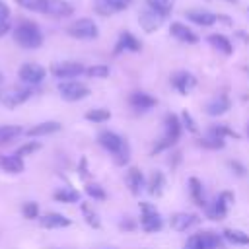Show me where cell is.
<instances>
[{"mask_svg":"<svg viewBox=\"0 0 249 249\" xmlns=\"http://www.w3.org/2000/svg\"><path fill=\"white\" fill-rule=\"evenodd\" d=\"M128 103L134 111H150L152 107H156V97H152L146 91H132Z\"/></svg>","mask_w":249,"mask_h":249,"instance_id":"cell-18","label":"cell"},{"mask_svg":"<svg viewBox=\"0 0 249 249\" xmlns=\"http://www.w3.org/2000/svg\"><path fill=\"white\" fill-rule=\"evenodd\" d=\"M185 16H187L189 21H193L196 25H202V27H210V25H214L218 21L216 14L204 12V10H189V12H185Z\"/></svg>","mask_w":249,"mask_h":249,"instance_id":"cell-20","label":"cell"},{"mask_svg":"<svg viewBox=\"0 0 249 249\" xmlns=\"http://www.w3.org/2000/svg\"><path fill=\"white\" fill-rule=\"evenodd\" d=\"M21 8L25 10H31V12H41L43 14V6H45V0H16Z\"/></svg>","mask_w":249,"mask_h":249,"instance_id":"cell-40","label":"cell"},{"mask_svg":"<svg viewBox=\"0 0 249 249\" xmlns=\"http://www.w3.org/2000/svg\"><path fill=\"white\" fill-rule=\"evenodd\" d=\"M72 12L74 8L66 0H45V6H43V14L53 16V18H66Z\"/></svg>","mask_w":249,"mask_h":249,"instance_id":"cell-15","label":"cell"},{"mask_svg":"<svg viewBox=\"0 0 249 249\" xmlns=\"http://www.w3.org/2000/svg\"><path fill=\"white\" fill-rule=\"evenodd\" d=\"M60 130V123L56 121H47V123H39L35 126H31L29 130H25L27 136H47V134H53V132H58Z\"/></svg>","mask_w":249,"mask_h":249,"instance_id":"cell-26","label":"cell"},{"mask_svg":"<svg viewBox=\"0 0 249 249\" xmlns=\"http://www.w3.org/2000/svg\"><path fill=\"white\" fill-rule=\"evenodd\" d=\"M171 86L181 93V95H187L195 86H196V78L187 72V70H177L173 76H171Z\"/></svg>","mask_w":249,"mask_h":249,"instance_id":"cell-10","label":"cell"},{"mask_svg":"<svg viewBox=\"0 0 249 249\" xmlns=\"http://www.w3.org/2000/svg\"><path fill=\"white\" fill-rule=\"evenodd\" d=\"M163 19H165V16H161V14H158V12L150 10V8H146V10L140 12V16H138V23H140V27H142L146 33H152V31L160 29V25L163 23Z\"/></svg>","mask_w":249,"mask_h":249,"instance_id":"cell-11","label":"cell"},{"mask_svg":"<svg viewBox=\"0 0 249 249\" xmlns=\"http://www.w3.org/2000/svg\"><path fill=\"white\" fill-rule=\"evenodd\" d=\"M97 142H99L109 154H113L117 165L128 163V160H130V146H128V142H126L123 136H119V134L113 132V130H103V132H99Z\"/></svg>","mask_w":249,"mask_h":249,"instance_id":"cell-1","label":"cell"},{"mask_svg":"<svg viewBox=\"0 0 249 249\" xmlns=\"http://www.w3.org/2000/svg\"><path fill=\"white\" fill-rule=\"evenodd\" d=\"M80 173H82V177H86V175H88V171H86V160H82V161H80Z\"/></svg>","mask_w":249,"mask_h":249,"instance_id":"cell-48","label":"cell"},{"mask_svg":"<svg viewBox=\"0 0 249 249\" xmlns=\"http://www.w3.org/2000/svg\"><path fill=\"white\" fill-rule=\"evenodd\" d=\"M86 119L91 121V123H105L111 119V113L107 109H91L86 113Z\"/></svg>","mask_w":249,"mask_h":249,"instance_id":"cell-37","label":"cell"},{"mask_svg":"<svg viewBox=\"0 0 249 249\" xmlns=\"http://www.w3.org/2000/svg\"><path fill=\"white\" fill-rule=\"evenodd\" d=\"M189 195L193 198V202L200 208H206L208 202H206V196H204V189H202V183L196 179V177H191L189 179Z\"/></svg>","mask_w":249,"mask_h":249,"instance_id":"cell-22","label":"cell"},{"mask_svg":"<svg viewBox=\"0 0 249 249\" xmlns=\"http://www.w3.org/2000/svg\"><path fill=\"white\" fill-rule=\"evenodd\" d=\"M173 4H175V0H146V6H148L150 10H154V12L161 14V16H165V18L171 14Z\"/></svg>","mask_w":249,"mask_h":249,"instance_id":"cell-31","label":"cell"},{"mask_svg":"<svg viewBox=\"0 0 249 249\" xmlns=\"http://www.w3.org/2000/svg\"><path fill=\"white\" fill-rule=\"evenodd\" d=\"M142 49V43L130 33V31H123L121 35H119V39H117V45H115V49H113V54H121V53H124V51H128V53H138Z\"/></svg>","mask_w":249,"mask_h":249,"instance_id":"cell-12","label":"cell"},{"mask_svg":"<svg viewBox=\"0 0 249 249\" xmlns=\"http://www.w3.org/2000/svg\"><path fill=\"white\" fill-rule=\"evenodd\" d=\"M224 2H230V4H235L237 0H224Z\"/></svg>","mask_w":249,"mask_h":249,"instance_id":"cell-51","label":"cell"},{"mask_svg":"<svg viewBox=\"0 0 249 249\" xmlns=\"http://www.w3.org/2000/svg\"><path fill=\"white\" fill-rule=\"evenodd\" d=\"M222 237H224L226 241L233 243V245H249V233H245V231H241V230H231V228H228V230L222 231Z\"/></svg>","mask_w":249,"mask_h":249,"instance_id":"cell-29","label":"cell"},{"mask_svg":"<svg viewBox=\"0 0 249 249\" xmlns=\"http://www.w3.org/2000/svg\"><path fill=\"white\" fill-rule=\"evenodd\" d=\"M117 2H121V4H123V6H128V4H130V2H132V0H117Z\"/></svg>","mask_w":249,"mask_h":249,"instance_id":"cell-50","label":"cell"},{"mask_svg":"<svg viewBox=\"0 0 249 249\" xmlns=\"http://www.w3.org/2000/svg\"><path fill=\"white\" fill-rule=\"evenodd\" d=\"M121 230H126V231H130V230H134V222H130V220H121Z\"/></svg>","mask_w":249,"mask_h":249,"instance_id":"cell-47","label":"cell"},{"mask_svg":"<svg viewBox=\"0 0 249 249\" xmlns=\"http://www.w3.org/2000/svg\"><path fill=\"white\" fill-rule=\"evenodd\" d=\"M14 41L23 49H39L43 45V33L35 21L23 19L14 29Z\"/></svg>","mask_w":249,"mask_h":249,"instance_id":"cell-2","label":"cell"},{"mask_svg":"<svg viewBox=\"0 0 249 249\" xmlns=\"http://www.w3.org/2000/svg\"><path fill=\"white\" fill-rule=\"evenodd\" d=\"M18 76H19V80H21V82L35 86V84H41V82L45 80L47 70H45L41 64H35V62H25V64H21V66H19Z\"/></svg>","mask_w":249,"mask_h":249,"instance_id":"cell-9","label":"cell"},{"mask_svg":"<svg viewBox=\"0 0 249 249\" xmlns=\"http://www.w3.org/2000/svg\"><path fill=\"white\" fill-rule=\"evenodd\" d=\"M200 237H202V247L204 249H224V237L222 233H216V231H200Z\"/></svg>","mask_w":249,"mask_h":249,"instance_id":"cell-27","label":"cell"},{"mask_svg":"<svg viewBox=\"0 0 249 249\" xmlns=\"http://www.w3.org/2000/svg\"><path fill=\"white\" fill-rule=\"evenodd\" d=\"M39 148H41V144H39L37 140H31V142H25L23 146H19L16 154H18V156L21 158V156H29V154H33V152H37Z\"/></svg>","mask_w":249,"mask_h":249,"instance_id":"cell-41","label":"cell"},{"mask_svg":"<svg viewBox=\"0 0 249 249\" xmlns=\"http://www.w3.org/2000/svg\"><path fill=\"white\" fill-rule=\"evenodd\" d=\"M169 33H171L177 41H181V43H187V45H195V43H198V35H196L191 27H187L185 23H181V21H171V25H169Z\"/></svg>","mask_w":249,"mask_h":249,"instance_id":"cell-13","label":"cell"},{"mask_svg":"<svg viewBox=\"0 0 249 249\" xmlns=\"http://www.w3.org/2000/svg\"><path fill=\"white\" fill-rule=\"evenodd\" d=\"M208 134H212V136H218V138H224V140H226V136H233V138H239V134H237L235 130L228 128L226 124H212V126L208 128Z\"/></svg>","mask_w":249,"mask_h":249,"instance_id":"cell-34","label":"cell"},{"mask_svg":"<svg viewBox=\"0 0 249 249\" xmlns=\"http://www.w3.org/2000/svg\"><path fill=\"white\" fill-rule=\"evenodd\" d=\"M66 33H68L70 37H74V39H84V41H88V39H95V37L99 35V29H97V25H95L93 19H89V18H80V19H76L74 23L68 25Z\"/></svg>","mask_w":249,"mask_h":249,"instance_id":"cell-5","label":"cell"},{"mask_svg":"<svg viewBox=\"0 0 249 249\" xmlns=\"http://www.w3.org/2000/svg\"><path fill=\"white\" fill-rule=\"evenodd\" d=\"M0 167L8 173H21L23 171V158H19L18 154H4L0 156Z\"/></svg>","mask_w":249,"mask_h":249,"instance_id":"cell-23","label":"cell"},{"mask_svg":"<svg viewBox=\"0 0 249 249\" xmlns=\"http://www.w3.org/2000/svg\"><path fill=\"white\" fill-rule=\"evenodd\" d=\"M41 226L43 228H49V230H54V228H68L70 226V218H66L64 214H58V212H49L41 218Z\"/></svg>","mask_w":249,"mask_h":249,"instance_id":"cell-24","label":"cell"},{"mask_svg":"<svg viewBox=\"0 0 249 249\" xmlns=\"http://www.w3.org/2000/svg\"><path fill=\"white\" fill-rule=\"evenodd\" d=\"M163 187H165V177L161 171H154L148 179V193L154 195V196H160L163 193Z\"/></svg>","mask_w":249,"mask_h":249,"instance_id":"cell-28","label":"cell"},{"mask_svg":"<svg viewBox=\"0 0 249 249\" xmlns=\"http://www.w3.org/2000/svg\"><path fill=\"white\" fill-rule=\"evenodd\" d=\"M53 196H54V200H58V202H66V204H70V202H78V200H80V193L74 191V189H70V187H62V189L54 191Z\"/></svg>","mask_w":249,"mask_h":249,"instance_id":"cell-32","label":"cell"},{"mask_svg":"<svg viewBox=\"0 0 249 249\" xmlns=\"http://www.w3.org/2000/svg\"><path fill=\"white\" fill-rule=\"evenodd\" d=\"M233 198H235V196H233V193H230V191L220 193V195L214 198V202L206 206L208 218H210V220H222V218L228 214V206L233 202Z\"/></svg>","mask_w":249,"mask_h":249,"instance_id":"cell-7","label":"cell"},{"mask_svg":"<svg viewBox=\"0 0 249 249\" xmlns=\"http://www.w3.org/2000/svg\"><path fill=\"white\" fill-rule=\"evenodd\" d=\"M58 93L64 101H80L89 95V88L76 80H64L58 84Z\"/></svg>","mask_w":249,"mask_h":249,"instance_id":"cell-6","label":"cell"},{"mask_svg":"<svg viewBox=\"0 0 249 249\" xmlns=\"http://www.w3.org/2000/svg\"><path fill=\"white\" fill-rule=\"evenodd\" d=\"M230 107H231L230 97L222 93V95L212 97V99L204 105V111H206V115H210V117H220V115L228 113V109H230Z\"/></svg>","mask_w":249,"mask_h":249,"instance_id":"cell-17","label":"cell"},{"mask_svg":"<svg viewBox=\"0 0 249 249\" xmlns=\"http://www.w3.org/2000/svg\"><path fill=\"white\" fill-rule=\"evenodd\" d=\"M230 167H231V169H233L237 175H241V177L245 175V167H243L239 161H235V160H233V161H230Z\"/></svg>","mask_w":249,"mask_h":249,"instance_id":"cell-45","label":"cell"},{"mask_svg":"<svg viewBox=\"0 0 249 249\" xmlns=\"http://www.w3.org/2000/svg\"><path fill=\"white\" fill-rule=\"evenodd\" d=\"M93 10L99 16H113V14H119V12L126 10V6H123L117 0H95L93 2Z\"/></svg>","mask_w":249,"mask_h":249,"instance_id":"cell-21","label":"cell"},{"mask_svg":"<svg viewBox=\"0 0 249 249\" xmlns=\"http://www.w3.org/2000/svg\"><path fill=\"white\" fill-rule=\"evenodd\" d=\"M247 136H249V123H247Z\"/></svg>","mask_w":249,"mask_h":249,"instance_id":"cell-52","label":"cell"},{"mask_svg":"<svg viewBox=\"0 0 249 249\" xmlns=\"http://www.w3.org/2000/svg\"><path fill=\"white\" fill-rule=\"evenodd\" d=\"M247 14H249V8H247Z\"/></svg>","mask_w":249,"mask_h":249,"instance_id":"cell-54","label":"cell"},{"mask_svg":"<svg viewBox=\"0 0 249 249\" xmlns=\"http://www.w3.org/2000/svg\"><path fill=\"white\" fill-rule=\"evenodd\" d=\"M181 132H183V124H181V119L173 113H167L165 119H163V134L160 138V142L154 146L152 154H160L167 148H171L179 138H181Z\"/></svg>","mask_w":249,"mask_h":249,"instance_id":"cell-3","label":"cell"},{"mask_svg":"<svg viewBox=\"0 0 249 249\" xmlns=\"http://www.w3.org/2000/svg\"><path fill=\"white\" fill-rule=\"evenodd\" d=\"M124 183H126V187H128V191L132 195H140V191L146 185V179H144V175H142V171L138 167H130L126 171V175H124Z\"/></svg>","mask_w":249,"mask_h":249,"instance_id":"cell-19","label":"cell"},{"mask_svg":"<svg viewBox=\"0 0 249 249\" xmlns=\"http://www.w3.org/2000/svg\"><path fill=\"white\" fill-rule=\"evenodd\" d=\"M195 224H198V216L196 214H191V212H177L171 216L169 220V226L171 230L175 231H187L189 228H193Z\"/></svg>","mask_w":249,"mask_h":249,"instance_id":"cell-16","label":"cell"},{"mask_svg":"<svg viewBox=\"0 0 249 249\" xmlns=\"http://www.w3.org/2000/svg\"><path fill=\"white\" fill-rule=\"evenodd\" d=\"M51 72H53L54 78H60V80H72V78L84 74L86 68H84V64H80V62L64 60V62H56V64H53V66H51Z\"/></svg>","mask_w":249,"mask_h":249,"instance_id":"cell-8","label":"cell"},{"mask_svg":"<svg viewBox=\"0 0 249 249\" xmlns=\"http://www.w3.org/2000/svg\"><path fill=\"white\" fill-rule=\"evenodd\" d=\"M23 134V128L18 124H2L0 126V144H8Z\"/></svg>","mask_w":249,"mask_h":249,"instance_id":"cell-30","label":"cell"},{"mask_svg":"<svg viewBox=\"0 0 249 249\" xmlns=\"http://www.w3.org/2000/svg\"><path fill=\"white\" fill-rule=\"evenodd\" d=\"M86 195H88L89 198H93V200H105V198H107V193H105L103 187L97 185V183H88V185H86Z\"/></svg>","mask_w":249,"mask_h":249,"instance_id":"cell-36","label":"cell"},{"mask_svg":"<svg viewBox=\"0 0 249 249\" xmlns=\"http://www.w3.org/2000/svg\"><path fill=\"white\" fill-rule=\"evenodd\" d=\"M10 31V19L8 18H0V37H4Z\"/></svg>","mask_w":249,"mask_h":249,"instance_id":"cell-44","label":"cell"},{"mask_svg":"<svg viewBox=\"0 0 249 249\" xmlns=\"http://www.w3.org/2000/svg\"><path fill=\"white\" fill-rule=\"evenodd\" d=\"M23 216L27 218V220H33V218H37L39 216V204L37 202H33V200H29V202H23Z\"/></svg>","mask_w":249,"mask_h":249,"instance_id":"cell-42","label":"cell"},{"mask_svg":"<svg viewBox=\"0 0 249 249\" xmlns=\"http://www.w3.org/2000/svg\"><path fill=\"white\" fill-rule=\"evenodd\" d=\"M181 124H183V128H187L189 132H193V134H196L198 132V128H196V123H195V119L191 117V113L189 111H183L181 113Z\"/></svg>","mask_w":249,"mask_h":249,"instance_id":"cell-39","label":"cell"},{"mask_svg":"<svg viewBox=\"0 0 249 249\" xmlns=\"http://www.w3.org/2000/svg\"><path fill=\"white\" fill-rule=\"evenodd\" d=\"M140 228L148 233H156L163 228V220L160 212L150 202H140Z\"/></svg>","mask_w":249,"mask_h":249,"instance_id":"cell-4","label":"cell"},{"mask_svg":"<svg viewBox=\"0 0 249 249\" xmlns=\"http://www.w3.org/2000/svg\"><path fill=\"white\" fill-rule=\"evenodd\" d=\"M2 80H4V76H2V74H0V82H2Z\"/></svg>","mask_w":249,"mask_h":249,"instance_id":"cell-53","label":"cell"},{"mask_svg":"<svg viewBox=\"0 0 249 249\" xmlns=\"http://www.w3.org/2000/svg\"><path fill=\"white\" fill-rule=\"evenodd\" d=\"M237 37H241V41H245V43L249 41V35L245 31H237Z\"/></svg>","mask_w":249,"mask_h":249,"instance_id":"cell-49","label":"cell"},{"mask_svg":"<svg viewBox=\"0 0 249 249\" xmlns=\"http://www.w3.org/2000/svg\"><path fill=\"white\" fill-rule=\"evenodd\" d=\"M0 18H10V8L4 0H0Z\"/></svg>","mask_w":249,"mask_h":249,"instance_id":"cell-46","label":"cell"},{"mask_svg":"<svg viewBox=\"0 0 249 249\" xmlns=\"http://www.w3.org/2000/svg\"><path fill=\"white\" fill-rule=\"evenodd\" d=\"M109 66H105V64H93V66H89V68H86V76H89V78H107L109 76Z\"/></svg>","mask_w":249,"mask_h":249,"instance_id":"cell-38","label":"cell"},{"mask_svg":"<svg viewBox=\"0 0 249 249\" xmlns=\"http://www.w3.org/2000/svg\"><path fill=\"white\" fill-rule=\"evenodd\" d=\"M208 43H210L216 51H220L222 54H226V56H230V54L233 53L231 41H230L226 35H222V33H212V35H208Z\"/></svg>","mask_w":249,"mask_h":249,"instance_id":"cell-25","label":"cell"},{"mask_svg":"<svg viewBox=\"0 0 249 249\" xmlns=\"http://www.w3.org/2000/svg\"><path fill=\"white\" fill-rule=\"evenodd\" d=\"M82 214H84L86 222H88L91 228H99V226H101V222H99V218H97V212H95L88 202H82Z\"/></svg>","mask_w":249,"mask_h":249,"instance_id":"cell-35","label":"cell"},{"mask_svg":"<svg viewBox=\"0 0 249 249\" xmlns=\"http://www.w3.org/2000/svg\"><path fill=\"white\" fill-rule=\"evenodd\" d=\"M31 89L29 88H16V89H10V91H6L0 99H2V103L8 107V109H14V107H18V105H21V103H25L29 97H31Z\"/></svg>","mask_w":249,"mask_h":249,"instance_id":"cell-14","label":"cell"},{"mask_svg":"<svg viewBox=\"0 0 249 249\" xmlns=\"http://www.w3.org/2000/svg\"><path fill=\"white\" fill-rule=\"evenodd\" d=\"M183 249H204V247H202V237H200V233H193V235L187 239V243H185Z\"/></svg>","mask_w":249,"mask_h":249,"instance_id":"cell-43","label":"cell"},{"mask_svg":"<svg viewBox=\"0 0 249 249\" xmlns=\"http://www.w3.org/2000/svg\"><path fill=\"white\" fill-rule=\"evenodd\" d=\"M198 144L202 148H208V150H222L226 146V140L224 138H218V136H212V134H206L204 138L198 140Z\"/></svg>","mask_w":249,"mask_h":249,"instance_id":"cell-33","label":"cell"}]
</instances>
